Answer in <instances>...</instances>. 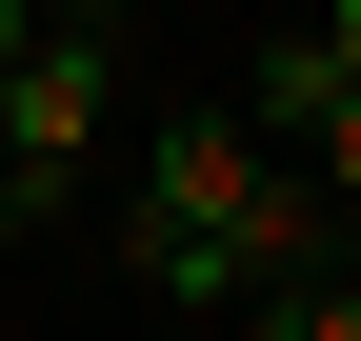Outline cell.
Masks as SVG:
<instances>
[{
    "instance_id": "6da1fadb",
    "label": "cell",
    "mask_w": 361,
    "mask_h": 341,
    "mask_svg": "<svg viewBox=\"0 0 361 341\" xmlns=\"http://www.w3.org/2000/svg\"><path fill=\"white\" fill-rule=\"evenodd\" d=\"M121 261H141L161 302H281V281L341 261V221H322V181H281L221 101H180L161 141H141V221H121Z\"/></svg>"
},
{
    "instance_id": "7a4b0ae2",
    "label": "cell",
    "mask_w": 361,
    "mask_h": 341,
    "mask_svg": "<svg viewBox=\"0 0 361 341\" xmlns=\"http://www.w3.org/2000/svg\"><path fill=\"white\" fill-rule=\"evenodd\" d=\"M121 120V40L101 20H61V40H20V80H0V161H20V221H61L80 201V141Z\"/></svg>"
},
{
    "instance_id": "3957f363",
    "label": "cell",
    "mask_w": 361,
    "mask_h": 341,
    "mask_svg": "<svg viewBox=\"0 0 361 341\" xmlns=\"http://www.w3.org/2000/svg\"><path fill=\"white\" fill-rule=\"evenodd\" d=\"M221 120H241L261 161H281V141H322V120H341V80H322V40H241V101H221Z\"/></svg>"
},
{
    "instance_id": "277c9868",
    "label": "cell",
    "mask_w": 361,
    "mask_h": 341,
    "mask_svg": "<svg viewBox=\"0 0 361 341\" xmlns=\"http://www.w3.org/2000/svg\"><path fill=\"white\" fill-rule=\"evenodd\" d=\"M241 341H361V281H341V261L281 281V302H241Z\"/></svg>"
},
{
    "instance_id": "5b68a950",
    "label": "cell",
    "mask_w": 361,
    "mask_h": 341,
    "mask_svg": "<svg viewBox=\"0 0 361 341\" xmlns=\"http://www.w3.org/2000/svg\"><path fill=\"white\" fill-rule=\"evenodd\" d=\"M301 181H322V221H341V201H361V101L322 120V141H301Z\"/></svg>"
},
{
    "instance_id": "8992f818",
    "label": "cell",
    "mask_w": 361,
    "mask_h": 341,
    "mask_svg": "<svg viewBox=\"0 0 361 341\" xmlns=\"http://www.w3.org/2000/svg\"><path fill=\"white\" fill-rule=\"evenodd\" d=\"M301 40H322V80L361 101V0H322V20H301Z\"/></svg>"
},
{
    "instance_id": "52a82bcc",
    "label": "cell",
    "mask_w": 361,
    "mask_h": 341,
    "mask_svg": "<svg viewBox=\"0 0 361 341\" xmlns=\"http://www.w3.org/2000/svg\"><path fill=\"white\" fill-rule=\"evenodd\" d=\"M20 20H40V40H61V20H101V0H20Z\"/></svg>"
},
{
    "instance_id": "ba28073f",
    "label": "cell",
    "mask_w": 361,
    "mask_h": 341,
    "mask_svg": "<svg viewBox=\"0 0 361 341\" xmlns=\"http://www.w3.org/2000/svg\"><path fill=\"white\" fill-rule=\"evenodd\" d=\"M20 40H40V20H20V0H0V80H20Z\"/></svg>"
},
{
    "instance_id": "9c48e42d",
    "label": "cell",
    "mask_w": 361,
    "mask_h": 341,
    "mask_svg": "<svg viewBox=\"0 0 361 341\" xmlns=\"http://www.w3.org/2000/svg\"><path fill=\"white\" fill-rule=\"evenodd\" d=\"M0 221H20V161H0Z\"/></svg>"
}]
</instances>
